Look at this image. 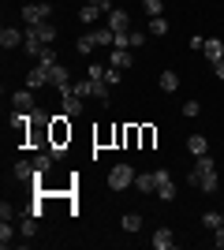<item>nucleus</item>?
I'll return each mask as SVG.
<instances>
[{
    "label": "nucleus",
    "instance_id": "nucleus-20",
    "mask_svg": "<svg viewBox=\"0 0 224 250\" xmlns=\"http://www.w3.org/2000/svg\"><path fill=\"white\" fill-rule=\"evenodd\" d=\"M38 63H41V67H56V63H60V56H56L53 45H45V49L38 52Z\"/></svg>",
    "mask_w": 224,
    "mask_h": 250
},
{
    "label": "nucleus",
    "instance_id": "nucleus-22",
    "mask_svg": "<svg viewBox=\"0 0 224 250\" xmlns=\"http://www.w3.org/2000/svg\"><path fill=\"white\" fill-rule=\"evenodd\" d=\"M94 30H90V34H82V38H79V42H75V49H79V52H82V56H90V52H94Z\"/></svg>",
    "mask_w": 224,
    "mask_h": 250
},
{
    "label": "nucleus",
    "instance_id": "nucleus-38",
    "mask_svg": "<svg viewBox=\"0 0 224 250\" xmlns=\"http://www.w3.org/2000/svg\"><path fill=\"white\" fill-rule=\"evenodd\" d=\"M213 71H217V79L224 83V60H213Z\"/></svg>",
    "mask_w": 224,
    "mask_h": 250
},
{
    "label": "nucleus",
    "instance_id": "nucleus-16",
    "mask_svg": "<svg viewBox=\"0 0 224 250\" xmlns=\"http://www.w3.org/2000/svg\"><path fill=\"white\" fill-rule=\"evenodd\" d=\"M34 30H38V38H41L45 45H53V42H56V26H53V22H49V19H45V22H38Z\"/></svg>",
    "mask_w": 224,
    "mask_h": 250
},
{
    "label": "nucleus",
    "instance_id": "nucleus-27",
    "mask_svg": "<svg viewBox=\"0 0 224 250\" xmlns=\"http://www.w3.org/2000/svg\"><path fill=\"white\" fill-rule=\"evenodd\" d=\"M97 15H101V8H97V4H82V11H79V19H82V22H94Z\"/></svg>",
    "mask_w": 224,
    "mask_h": 250
},
{
    "label": "nucleus",
    "instance_id": "nucleus-23",
    "mask_svg": "<svg viewBox=\"0 0 224 250\" xmlns=\"http://www.w3.org/2000/svg\"><path fill=\"white\" fill-rule=\"evenodd\" d=\"M157 198H161V202H172V198H176V183H172V179L157 183Z\"/></svg>",
    "mask_w": 224,
    "mask_h": 250
},
{
    "label": "nucleus",
    "instance_id": "nucleus-13",
    "mask_svg": "<svg viewBox=\"0 0 224 250\" xmlns=\"http://www.w3.org/2000/svg\"><path fill=\"white\" fill-rule=\"evenodd\" d=\"M120 228L127 231V235H135V231L142 228V213H123V217H120Z\"/></svg>",
    "mask_w": 224,
    "mask_h": 250
},
{
    "label": "nucleus",
    "instance_id": "nucleus-36",
    "mask_svg": "<svg viewBox=\"0 0 224 250\" xmlns=\"http://www.w3.org/2000/svg\"><path fill=\"white\" fill-rule=\"evenodd\" d=\"M191 49H198V52L205 49V38H202V34H194V38H191Z\"/></svg>",
    "mask_w": 224,
    "mask_h": 250
},
{
    "label": "nucleus",
    "instance_id": "nucleus-31",
    "mask_svg": "<svg viewBox=\"0 0 224 250\" xmlns=\"http://www.w3.org/2000/svg\"><path fill=\"white\" fill-rule=\"evenodd\" d=\"M202 224H205V228H221V213H213V209H209V213L202 217Z\"/></svg>",
    "mask_w": 224,
    "mask_h": 250
},
{
    "label": "nucleus",
    "instance_id": "nucleus-34",
    "mask_svg": "<svg viewBox=\"0 0 224 250\" xmlns=\"http://www.w3.org/2000/svg\"><path fill=\"white\" fill-rule=\"evenodd\" d=\"M198 112H202V104H198V101H187V104H183V116H198Z\"/></svg>",
    "mask_w": 224,
    "mask_h": 250
},
{
    "label": "nucleus",
    "instance_id": "nucleus-26",
    "mask_svg": "<svg viewBox=\"0 0 224 250\" xmlns=\"http://www.w3.org/2000/svg\"><path fill=\"white\" fill-rule=\"evenodd\" d=\"M205 56H209V60H224V45L221 42H205Z\"/></svg>",
    "mask_w": 224,
    "mask_h": 250
},
{
    "label": "nucleus",
    "instance_id": "nucleus-25",
    "mask_svg": "<svg viewBox=\"0 0 224 250\" xmlns=\"http://www.w3.org/2000/svg\"><path fill=\"white\" fill-rule=\"evenodd\" d=\"M142 11H146L149 19H157L161 11H164V0H142Z\"/></svg>",
    "mask_w": 224,
    "mask_h": 250
},
{
    "label": "nucleus",
    "instance_id": "nucleus-10",
    "mask_svg": "<svg viewBox=\"0 0 224 250\" xmlns=\"http://www.w3.org/2000/svg\"><path fill=\"white\" fill-rule=\"evenodd\" d=\"M135 187H139L142 194H153V190H157V172H139V176H135Z\"/></svg>",
    "mask_w": 224,
    "mask_h": 250
},
{
    "label": "nucleus",
    "instance_id": "nucleus-19",
    "mask_svg": "<svg viewBox=\"0 0 224 250\" xmlns=\"http://www.w3.org/2000/svg\"><path fill=\"white\" fill-rule=\"evenodd\" d=\"M38 220H41V217H34V213L22 217V224H19V235H22V239H30L34 231H38Z\"/></svg>",
    "mask_w": 224,
    "mask_h": 250
},
{
    "label": "nucleus",
    "instance_id": "nucleus-8",
    "mask_svg": "<svg viewBox=\"0 0 224 250\" xmlns=\"http://www.w3.org/2000/svg\"><path fill=\"white\" fill-rule=\"evenodd\" d=\"M172 247H176L172 228H157V231H153V250H172Z\"/></svg>",
    "mask_w": 224,
    "mask_h": 250
},
{
    "label": "nucleus",
    "instance_id": "nucleus-9",
    "mask_svg": "<svg viewBox=\"0 0 224 250\" xmlns=\"http://www.w3.org/2000/svg\"><path fill=\"white\" fill-rule=\"evenodd\" d=\"M26 86H30V90H41V86H49V67H41V63H38V67L26 75Z\"/></svg>",
    "mask_w": 224,
    "mask_h": 250
},
{
    "label": "nucleus",
    "instance_id": "nucleus-33",
    "mask_svg": "<svg viewBox=\"0 0 224 250\" xmlns=\"http://www.w3.org/2000/svg\"><path fill=\"white\" fill-rule=\"evenodd\" d=\"M120 75H123L120 67H108V71H105V83H108V86H116V83H120Z\"/></svg>",
    "mask_w": 224,
    "mask_h": 250
},
{
    "label": "nucleus",
    "instance_id": "nucleus-11",
    "mask_svg": "<svg viewBox=\"0 0 224 250\" xmlns=\"http://www.w3.org/2000/svg\"><path fill=\"white\" fill-rule=\"evenodd\" d=\"M187 153H191V157H205V153H209L205 135H191V138H187Z\"/></svg>",
    "mask_w": 224,
    "mask_h": 250
},
{
    "label": "nucleus",
    "instance_id": "nucleus-39",
    "mask_svg": "<svg viewBox=\"0 0 224 250\" xmlns=\"http://www.w3.org/2000/svg\"><path fill=\"white\" fill-rule=\"evenodd\" d=\"M217 231V247H224V224H221V228H213Z\"/></svg>",
    "mask_w": 224,
    "mask_h": 250
},
{
    "label": "nucleus",
    "instance_id": "nucleus-18",
    "mask_svg": "<svg viewBox=\"0 0 224 250\" xmlns=\"http://www.w3.org/2000/svg\"><path fill=\"white\" fill-rule=\"evenodd\" d=\"M53 165H56V157H53V153H38V157H34V168H38V179H41V176H45V172H49Z\"/></svg>",
    "mask_w": 224,
    "mask_h": 250
},
{
    "label": "nucleus",
    "instance_id": "nucleus-28",
    "mask_svg": "<svg viewBox=\"0 0 224 250\" xmlns=\"http://www.w3.org/2000/svg\"><path fill=\"white\" fill-rule=\"evenodd\" d=\"M105 63H90V71H86V79H94V83H105Z\"/></svg>",
    "mask_w": 224,
    "mask_h": 250
},
{
    "label": "nucleus",
    "instance_id": "nucleus-12",
    "mask_svg": "<svg viewBox=\"0 0 224 250\" xmlns=\"http://www.w3.org/2000/svg\"><path fill=\"white\" fill-rule=\"evenodd\" d=\"M22 49L30 52V56H38V52L45 49V42H41V38H38V30H34V26H30V30H26V38H22Z\"/></svg>",
    "mask_w": 224,
    "mask_h": 250
},
{
    "label": "nucleus",
    "instance_id": "nucleus-30",
    "mask_svg": "<svg viewBox=\"0 0 224 250\" xmlns=\"http://www.w3.org/2000/svg\"><path fill=\"white\" fill-rule=\"evenodd\" d=\"M112 38H116V30H94V42L97 45H112Z\"/></svg>",
    "mask_w": 224,
    "mask_h": 250
},
{
    "label": "nucleus",
    "instance_id": "nucleus-21",
    "mask_svg": "<svg viewBox=\"0 0 224 250\" xmlns=\"http://www.w3.org/2000/svg\"><path fill=\"white\" fill-rule=\"evenodd\" d=\"M146 30H149V34H157V38H164V34H168V19H164V15H157V19H149Z\"/></svg>",
    "mask_w": 224,
    "mask_h": 250
},
{
    "label": "nucleus",
    "instance_id": "nucleus-14",
    "mask_svg": "<svg viewBox=\"0 0 224 250\" xmlns=\"http://www.w3.org/2000/svg\"><path fill=\"white\" fill-rule=\"evenodd\" d=\"M11 176L15 179H38V168H34V161H19V165L11 168Z\"/></svg>",
    "mask_w": 224,
    "mask_h": 250
},
{
    "label": "nucleus",
    "instance_id": "nucleus-17",
    "mask_svg": "<svg viewBox=\"0 0 224 250\" xmlns=\"http://www.w3.org/2000/svg\"><path fill=\"white\" fill-rule=\"evenodd\" d=\"M108 67H131V56H127V49H112V56H108Z\"/></svg>",
    "mask_w": 224,
    "mask_h": 250
},
{
    "label": "nucleus",
    "instance_id": "nucleus-7",
    "mask_svg": "<svg viewBox=\"0 0 224 250\" xmlns=\"http://www.w3.org/2000/svg\"><path fill=\"white\" fill-rule=\"evenodd\" d=\"M22 38H26V30H15V26H4V30H0V45H4V49L22 45Z\"/></svg>",
    "mask_w": 224,
    "mask_h": 250
},
{
    "label": "nucleus",
    "instance_id": "nucleus-6",
    "mask_svg": "<svg viewBox=\"0 0 224 250\" xmlns=\"http://www.w3.org/2000/svg\"><path fill=\"white\" fill-rule=\"evenodd\" d=\"M11 112H34V94L30 90H19L11 97Z\"/></svg>",
    "mask_w": 224,
    "mask_h": 250
},
{
    "label": "nucleus",
    "instance_id": "nucleus-3",
    "mask_svg": "<svg viewBox=\"0 0 224 250\" xmlns=\"http://www.w3.org/2000/svg\"><path fill=\"white\" fill-rule=\"evenodd\" d=\"M108 30H131V11L112 8L108 11Z\"/></svg>",
    "mask_w": 224,
    "mask_h": 250
},
{
    "label": "nucleus",
    "instance_id": "nucleus-1",
    "mask_svg": "<svg viewBox=\"0 0 224 250\" xmlns=\"http://www.w3.org/2000/svg\"><path fill=\"white\" fill-rule=\"evenodd\" d=\"M135 176H139V172H135L131 165H116L112 172H108V187H112V190H123V187L135 183Z\"/></svg>",
    "mask_w": 224,
    "mask_h": 250
},
{
    "label": "nucleus",
    "instance_id": "nucleus-32",
    "mask_svg": "<svg viewBox=\"0 0 224 250\" xmlns=\"http://www.w3.org/2000/svg\"><path fill=\"white\" fill-rule=\"evenodd\" d=\"M146 38H149L146 30H131V49H139V45H146Z\"/></svg>",
    "mask_w": 224,
    "mask_h": 250
},
{
    "label": "nucleus",
    "instance_id": "nucleus-4",
    "mask_svg": "<svg viewBox=\"0 0 224 250\" xmlns=\"http://www.w3.org/2000/svg\"><path fill=\"white\" fill-rule=\"evenodd\" d=\"M49 86H56L60 94H64V90H71V79H67V67H60V63H56V67H49Z\"/></svg>",
    "mask_w": 224,
    "mask_h": 250
},
{
    "label": "nucleus",
    "instance_id": "nucleus-37",
    "mask_svg": "<svg viewBox=\"0 0 224 250\" xmlns=\"http://www.w3.org/2000/svg\"><path fill=\"white\" fill-rule=\"evenodd\" d=\"M86 4H97V8L105 11V15H108V11H112V4H108V0H86Z\"/></svg>",
    "mask_w": 224,
    "mask_h": 250
},
{
    "label": "nucleus",
    "instance_id": "nucleus-24",
    "mask_svg": "<svg viewBox=\"0 0 224 250\" xmlns=\"http://www.w3.org/2000/svg\"><path fill=\"white\" fill-rule=\"evenodd\" d=\"M15 239V228H11V220H0V247H11Z\"/></svg>",
    "mask_w": 224,
    "mask_h": 250
},
{
    "label": "nucleus",
    "instance_id": "nucleus-35",
    "mask_svg": "<svg viewBox=\"0 0 224 250\" xmlns=\"http://www.w3.org/2000/svg\"><path fill=\"white\" fill-rule=\"evenodd\" d=\"M15 213H19V209H15V206H8V202L0 206V220H11V217H15Z\"/></svg>",
    "mask_w": 224,
    "mask_h": 250
},
{
    "label": "nucleus",
    "instance_id": "nucleus-5",
    "mask_svg": "<svg viewBox=\"0 0 224 250\" xmlns=\"http://www.w3.org/2000/svg\"><path fill=\"white\" fill-rule=\"evenodd\" d=\"M60 101H64V112L71 116V120H75V116H82V97H79V94L64 90V94H60Z\"/></svg>",
    "mask_w": 224,
    "mask_h": 250
},
{
    "label": "nucleus",
    "instance_id": "nucleus-15",
    "mask_svg": "<svg viewBox=\"0 0 224 250\" xmlns=\"http://www.w3.org/2000/svg\"><path fill=\"white\" fill-rule=\"evenodd\" d=\"M157 86L164 90V94H172V90H180V75H176V71H161Z\"/></svg>",
    "mask_w": 224,
    "mask_h": 250
},
{
    "label": "nucleus",
    "instance_id": "nucleus-29",
    "mask_svg": "<svg viewBox=\"0 0 224 250\" xmlns=\"http://www.w3.org/2000/svg\"><path fill=\"white\" fill-rule=\"evenodd\" d=\"M198 190H205V194H213V190H217V172H209V176H202V183H198Z\"/></svg>",
    "mask_w": 224,
    "mask_h": 250
},
{
    "label": "nucleus",
    "instance_id": "nucleus-40",
    "mask_svg": "<svg viewBox=\"0 0 224 250\" xmlns=\"http://www.w3.org/2000/svg\"><path fill=\"white\" fill-rule=\"evenodd\" d=\"M221 224H224V213H221Z\"/></svg>",
    "mask_w": 224,
    "mask_h": 250
},
{
    "label": "nucleus",
    "instance_id": "nucleus-2",
    "mask_svg": "<svg viewBox=\"0 0 224 250\" xmlns=\"http://www.w3.org/2000/svg\"><path fill=\"white\" fill-rule=\"evenodd\" d=\"M49 15H53L49 4H26V8H22V22H26V26H38V22H45Z\"/></svg>",
    "mask_w": 224,
    "mask_h": 250
}]
</instances>
